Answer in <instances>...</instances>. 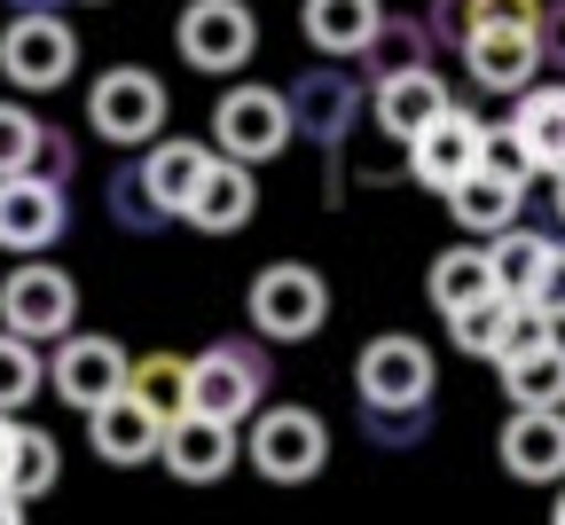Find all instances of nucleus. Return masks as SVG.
<instances>
[{
    "instance_id": "obj_33",
    "label": "nucleus",
    "mask_w": 565,
    "mask_h": 525,
    "mask_svg": "<svg viewBox=\"0 0 565 525\" xmlns=\"http://www.w3.org/2000/svg\"><path fill=\"white\" fill-rule=\"evenodd\" d=\"M55 471H63V456H55V439H47V431H32V424H17V456H9V486H17L24 502H40V494L55 486Z\"/></svg>"
},
{
    "instance_id": "obj_23",
    "label": "nucleus",
    "mask_w": 565,
    "mask_h": 525,
    "mask_svg": "<svg viewBox=\"0 0 565 525\" xmlns=\"http://www.w3.org/2000/svg\"><path fill=\"white\" fill-rule=\"evenodd\" d=\"M440 103H448V87L433 79V63H424V71H393V79H370V110H377L385 141H408Z\"/></svg>"
},
{
    "instance_id": "obj_20",
    "label": "nucleus",
    "mask_w": 565,
    "mask_h": 525,
    "mask_svg": "<svg viewBox=\"0 0 565 525\" xmlns=\"http://www.w3.org/2000/svg\"><path fill=\"white\" fill-rule=\"evenodd\" d=\"M494 368H503V400L511 408H565V338H534L519 353H494Z\"/></svg>"
},
{
    "instance_id": "obj_28",
    "label": "nucleus",
    "mask_w": 565,
    "mask_h": 525,
    "mask_svg": "<svg viewBox=\"0 0 565 525\" xmlns=\"http://www.w3.org/2000/svg\"><path fill=\"white\" fill-rule=\"evenodd\" d=\"M542 251H550V236H542V228H526V219L494 228V236H487V275H494V290H511V298H519V290L534 282Z\"/></svg>"
},
{
    "instance_id": "obj_14",
    "label": "nucleus",
    "mask_w": 565,
    "mask_h": 525,
    "mask_svg": "<svg viewBox=\"0 0 565 525\" xmlns=\"http://www.w3.org/2000/svg\"><path fill=\"white\" fill-rule=\"evenodd\" d=\"M479 126L487 118H471L463 103H440L433 118H424L416 133H408V173H416V189H448L456 173H471L479 165Z\"/></svg>"
},
{
    "instance_id": "obj_45",
    "label": "nucleus",
    "mask_w": 565,
    "mask_h": 525,
    "mask_svg": "<svg viewBox=\"0 0 565 525\" xmlns=\"http://www.w3.org/2000/svg\"><path fill=\"white\" fill-rule=\"evenodd\" d=\"M550 517H557V525H565V494H557V502H550Z\"/></svg>"
},
{
    "instance_id": "obj_42",
    "label": "nucleus",
    "mask_w": 565,
    "mask_h": 525,
    "mask_svg": "<svg viewBox=\"0 0 565 525\" xmlns=\"http://www.w3.org/2000/svg\"><path fill=\"white\" fill-rule=\"evenodd\" d=\"M17 517H24V494H17V486H0V525H17Z\"/></svg>"
},
{
    "instance_id": "obj_27",
    "label": "nucleus",
    "mask_w": 565,
    "mask_h": 525,
    "mask_svg": "<svg viewBox=\"0 0 565 525\" xmlns=\"http://www.w3.org/2000/svg\"><path fill=\"white\" fill-rule=\"evenodd\" d=\"M511 307H519L511 290H487V298H471V307H456V314H448V338H456V353H471V361H494V353H503V330H511Z\"/></svg>"
},
{
    "instance_id": "obj_24",
    "label": "nucleus",
    "mask_w": 565,
    "mask_h": 525,
    "mask_svg": "<svg viewBox=\"0 0 565 525\" xmlns=\"http://www.w3.org/2000/svg\"><path fill=\"white\" fill-rule=\"evenodd\" d=\"M204 158H212V141H181V133L166 141V133H158V141H141V165H134V173H141V189H150V196L181 219V204H189Z\"/></svg>"
},
{
    "instance_id": "obj_43",
    "label": "nucleus",
    "mask_w": 565,
    "mask_h": 525,
    "mask_svg": "<svg viewBox=\"0 0 565 525\" xmlns=\"http://www.w3.org/2000/svg\"><path fill=\"white\" fill-rule=\"evenodd\" d=\"M550 204H557V219H565V173H550Z\"/></svg>"
},
{
    "instance_id": "obj_10",
    "label": "nucleus",
    "mask_w": 565,
    "mask_h": 525,
    "mask_svg": "<svg viewBox=\"0 0 565 525\" xmlns=\"http://www.w3.org/2000/svg\"><path fill=\"white\" fill-rule=\"evenodd\" d=\"M236 431H244V424H221V416L181 408V416H166V431H158V463H166L181 486H212V479H228V471L244 463Z\"/></svg>"
},
{
    "instance_id": "obj_40",
    "label": "nucleus",
    "mask_w": 565,
    "mask_h": 525,
    "mask_svg": "<svg viewBox=\"0 0 565 525\" xmlns=\"http://www.w3.org/2000/svg\"><path fill=\"white\" fill-rule=\"evenodd\" d=\"M471 9H479V24H534L542 0H471Z\"/></svg>"
},
{
    "instance_id": "obj_17",
    "label": "nucleus",
    "mask_w": 565,
    "mask_h": 525,
    "mask_svg": "<svg viewBox=\"0 0 565 525\" xmlns=\"http://www.w3.org/2000/svg\"><path fill=\"white\" fill-rule=\"evenodd\" d=\"M494 456H503V471L526 479V486H557L565 479V408H511Z\"/></svg>"
},
{
    "instance_id": "obj_38",
    "label": "nucleus",
    "mask_w": 565,
    "mask_h": 525,
    "mask_svg": "<svg viewBox=\"0 0 565 525\" xmlns=\"http://www.w3.org/2000/svg\"><path fill=\"white\" fill-rule=\"evenodd\" d=\"M479 24L471 0H433V17H424V32H433V47H463V32Z\"/></svg>"
},
{
    "instance_id": "obj_34",
    "label": "nucleus",
    "mask_w": 565,
    "mask_h": 525,
    "mask_svg": "<svg viewBox=\"0 0 565 525\" xmlns=\"http://www.w3.org/2000/svg\"><path fill=\"white\" fill-rule=\"evenodd\" d=\"M40 126H47V118H32L24 103H9V95H0V173H32Z\"/></svg>"
},
{
    "instance_id": "obj_13",
    "label": "nucleus",
    "mask_w": 565,
    "mask_h": 525,
    "mask_svg": "<svg viewBox=\"0 0 565 525\" xmlns=\"http://www.w3.org/2000/svg\"><path fill=\"white\" fill-rule=\"evenodd\" d=\"M71 228V189L40 173H0V251H55Z\"/></svg>"
},
{
    "instance_id": "obj_30",
    "label": "nucleus",
    "mask_w": 565,
    "mask_h": 525,
    "mask_svg": "<svg viewBox=\"0 0 565 525\" xmlns=\"http://www.w3.org/2000/svg\"><path fill=\"white\" fill-rule=\"evenodd\" d=\"M40 393H47V361H40V345L17 338V330H0V416H24Z\"/></svg>"
},
{
    "instance_id": "obj_9",
    "label": "nucleus",
    "mask_w": 565,
    "mask_h": 525,
    "mask_svg": "<svg viewBox=\"0 0 565 525\" xmlns=\"http://www.w3.org/2000/svg\"><path fill=\"white\" fill-rule=\"evenodd\" d=\"M173 47H181L189 71L228 79V71H244L252 47H259V17L244 9V0H189V9L173 17Z\"/></svg>"
},
{
    "instance_id": "obj_36",
    "label": "nucleus",
    "mask_w": 565,
    "mask_h": 525,
    "mask_svg": "<svg viewBox=\"0 0 565 525\" xmlns=\"http://www.w3.org/2000/svg\"><path fill=\"white\" fill-rule=\"evenodd\" d=\"M534 314H550V322H565V244L550 236V251H542V267H534V282L519 290Z\"/></svg>"
},
{
    "instance_id": "obj_44",
    "label": "nucleus",
    "mask_w": 565,
    "mask_h": 525,
    "mask_svg": "<svg viewBox=\"0 0 565 525\" xmlns=\"http://www.w3.org/2000/svg\"><path fill=\"white\" fill-rule=\"evenodd\" d=\"M9 9H63V0H9Z\"/></svg>"
},
{
    "instance_id": "obj_39",
    "label": "nucleus",
    "mask_w": 565,
    "mask_h": 525,
    "mask_svg": "<svg viewBox=\"0 0 565 525\" xmlns=\"http://www.w3.org/2000/svg\"><path fill=\"white\" fill-rule=\"evenodd\" d=\"M534 47H542V71H565V0L534 9Z\"/></svg>"
},
{
    "instance_id": "obj_7",
    "label": "nucleus",
    "mask_w": 565,
    "mask_h": 525,
    "mask_svg": "<svg viewBox=\"0 0 565 525\" xmlns=\"http://www.w3.org/2000/svg\"><path fill=\"white\" fill-rule=\"evenodd\" d=\"M166 110H173L166 79H158V71H141V63H118V71H103V79L87 87V126L103 141H118V149L158 141L166 133Z\"/></svg>"
},
{
    "instance_id": "obj_41",
    "label": "nucleus",
    "mask_w": 565,
    "mask_h": 525,
    "mask_svg": "<svg viewBox=\"0 0 565 525\" xmlns=\"http://www.w3.org/2000/svg\"><path fill=\"white\" fill-rule=\"evenodd\" d=\"M9 456H17V416H0V486H9Z\"/></svg>"
},
{
    "instance_id": "obj_21",
    "label": "nucleus",
    "mask_w": 565,
    "mask_h": 525,
    "mask_svg": "<svg viewBox=\"0 0 565 525\" xmlns=\"http://www.w3.org/2000/svg\"><path fill=\"white\" fill-rule=\"evenodd\" d=\"M377 17H385V0H299L307 47H315V55H338V63L362 55V40L377 32Z\"/></svg>"
},
{
    "instance_id": "obj_4",
    "label": "nucleus",
    "mask_w": 565,
    "mask_h": 525,
    "mask_svg": "<svg viewBox=\"0 0 565 525\" xmlns=\"http://www.w3.org/2000/svg\"><path fill=\"white\" fill-rule=\"evenodd\" d=\"M244 314L267 345H307L322 322H330V282L299 259H282V267H259L252 290H244Z\"/></svg>"
},
{
    "instance_id": "obj_32",
    "label": "nucleus",
    "mask_w": 565,
    "mask_h": 525,
    "mask_svg": "<svg viewBox=\"0 0 565 525\" xmlns=\"http://www.w3.org/2000/svg\"><path fill=\"white\" fill-rule=\"evenodd\" d=\"M362 439L385 447V456H408V447L433 439V400H401V408H370L362 400Z\"/></svg>"
},
{
    "instance_id": "obj_8",
    "label": "nucleus",
    "mask_w": 565,
    "mask_h": 525,
    "mask_svg": "<svg viewBox=\"0 0 565 525\" xmlns=\"http://www.w3.org/2000/svg\"><path fill=\"white\" fill-rule=\"evenodd\" d=\"M71 322H79V282H71L55 259H32L9 267V282H0V330H17L32 345H55Z\"/></svg>"
},
{
    "instance_id": "obj_15",
    "label": "nucleus",
    "mask_w": 565,
    "mask_h": 525,
    "mask_svg": "<svg viewBox=\"0 0 565 525\" xmlns=\"http://www.w3.org/2000/svg\"><path fill=\"white\" fill-rule=\"evenodd\" d=\"M463 71L487 87V95H519L542 79V47H534V24H471L463 32Z\"/></svg>"
},
{
    "instance_id": "obj_26",
    "label": "nucleus",
    "mask_w": 565,
    "mask_h": 525,
    "mask_svg": "<svg viewBox=\"0 0 565 525\" xmlns=\"http://www.w3.org/2000/svg\"><path fill=\"white\" fill-rule=\"evenodd\" d=\"M370 71V79H393V71H424L433 63V32H424V17H377V32L362 40V55H353Z\"/></svg>"
},
{
    "instance_id": "obj_11",
    "label": "nucleus",
    "mask_w": 565,
    "mask_h": 525,
    "mask_svg": "<svg viewBox=\"0 0 565 525\" xmlns=\"http://www.w3.org/2000/svg\"><path fill=\"white\" fill-rule=\"evenodd\" d=\"M353 393L370 408H401V400H433V345L424 338H370L353 353Z\"/></svg>"
},
{
    "instance_id": "obj_22",
    "label": "nucleus",
    "mask_w": 565,
    "mask_h": 525,
    "mask_svg": "<svg viewBox=\"0 0 565 525\" xmlns=\"http://www.w3.org/2000/svg\"><path fill=\"white\" fill-rule=\"evenodd\" d=\"M440 196H448V212L463 219L471 236H494V228H511V219L526 212V189H519V181H503V173H487V165L456 173Z\"/></svg>"
},
{
    "instance_id": "obj_16",
    "label": "nucleus",
    "mask_w": 565,
    "mask_h": 525,
    "mask_svg": "<svg viewBox=\"0 0 565 525\" xmlns=\"http://www.w3.org/2000/svg\"><path fill=\"white\" fill-rule=\"evenodd\" d=\"M252 212H259L252 165H236V158H221V149H212L204 173H196V189H189V204H181V228H196V236H236Z\"/></svg>"
},
{
    "instance_id": "obj_18",
    "label": "nucleus",
    "mask_w": 565,
    "mask_h": 525,
    "mask_svg": "<svg viewBox=\"0 0 565 525\" xmlns=\"http://www.w3.org/2000/svg\"><path fill=\"white\" fill-rule=\"evenodd\" d=\"M158 431H166V416H158V408H141L126 385H118L110 400H95V408H87V447H95L110 471L158 463Z\"/></svg>"
},
{
    "instance_id": "obj_19",
    "label": "nucleus",
    "mask_w": 565,
    "mask_h": 525,
    "mask_svg": "<svg viewBox=\"0 0 565 525\" xmlns=\"http://www.w3.org/2000/svg\"><path fill=\"white\" fill-rule=\"evenodd\" d=\"M511 133L526 141V165L534 181L565 173V79H534L511 95Z\"/></svg>"
},
{
    "instance_id": "obj_5",
    "label": "nucleus",
    "mask_w": 565,
    "mask_h": 525,
    "mask_svg": "<svg viewBox=\"0 0 565 525\" xmlns=\"http://www.w3.org/2000/svg\"><path fill=\"white\" fill-rule=\"evenodd\" d=\"M0 71H9L17 95H55L79 71V32H71L55 9H17L0 24Z\"/></svg>"
},
{
    "instance_id": "obj_29",
    "label": "nucleus",
    "mask_w": 565,
    "mask_h": 525,
    "mask_svg": "<svg viewBox=\"0 0 565 525\" xmlns=\"http://www.w3.org/2000/svg\"><path fill=\"white\" fill-rule=\"evenodd\" d=\"M126 393H134L141 408H158V416H181V408H189V361H181V353H141V361H126Z\"/></svg>"
},
{
    "instance_id": "obj_35",
    "label": "nucleus",
    "mask_w": 565,
    "mask_h": 525,
    "mask_svg": "<svg viewBox=\"0 0 565 525\" xmlns=\"http://www.w3.org/2000/svg\"><path fill=\"white\" fill-rule=\"evenodd\" d=\"M479 165H487V173H503V181H519V189H534L526 141H519L511 126H479Z\"/></svg>"
},
{
    "instance_id": "obj_31",
    "label": "nucleus",
    "mask_w": 565,
    "mask_h": 525,
    "mask_svg": "<svg viewBox=\"0 0 565 525\" xmlns=\"http://www.w3.org/2000/svg\"><path fill=\"white\" fill-rule=\"evenodd\" d=\"M103 212H110V228H126V236H166V228H173V212H166L150 189H141V173H134V165H118V173H110Z\"/></svg>"
},
{
    "instance_id": "obj_37",
    "label": "nucleus",
    "mask_w": 565,
    "mask_h": 525,
    "mask_svg": "<svg viewBox=\"0 0 565 525\" xmlns=\"http://www.w3.org/2000/svg\"><path fill=\"white\" fill-rule=\"evenodd\" d=\"M32 173H40V181H55V189H71V181H79V141H71L63 126H40V149H32Z\"/></svg>"
},
{
    "instance_id": "obj_2",
    "label": "nucleus",
    "mask_w": 565,
    "mask_h": 525,
    "mask_svg": "<svg viewBox=\"0 0 565 525\" xmlns=\"http://www.w3.org/2000/svg\"><path fill=\"white\" fill-rule=\"evenodd\" d=\"M252 431H236V447H244V463L267 479V486H307V479H322V463H330V424L315 416V408H252L244 416Z\"/></svg>"
},
{
    "instance_id": "obj_6",
    "label": "nucleus",
    "mask_w": 565,
    "mask_h": 525,
    "mask_svg": "<svg viewBox=\"0 0 565 525\" xmlns=\"http://www.w3.org/2000/svg\"><path fill=\"white\" fill-rule=\"evenodd\" d=\"M291 103H282V87H228L221 103H212V149L236 165H275L282 149H291Z\"/></svg>"
},
{
    "instance_id": "obj_25",
    "label": "nucleus",
    "mask_w": 565,
    "mask_h": 525,
    "mask_svg": "<svg viewBox=\"0 0 565 525\" xmlns=\"http://www.w3.org/2000/svg\"><path fill=\"white\" fill-rule=\"evenodd\" d=\"M494 275H487V244H448L433 267H424V298H433V314H456L471 298H487Z\"/></svg>"
},
{
    "instance_id": "obj_3",
    "label": "nucleus",
    "mask_w": 565,
    "mask_h": 525,
    "mask_svg": "<svg viewBox=\"0 0 565 525\" xmlns=\"http://www.w3.org/2000/svg\"><path fill=\"white\" fill-rule=\"evenodd\" d=\"M282 103H291V133L299 141H315L322 158H345L353 126H362V110H370V87L353 79L338 55H322L315 71H299V79L282 87Z\"/></svg>"
},
{
    "instance_id": "obj_12",
    "label": "nucleus",
    "mask_w": 565,
    "mask_h": 525,
    "mask_svg": "<svg viewBox=\"0 0 565 525\" xmlns=\"http://www.w3.org/2000/svg\"><path fill=\"white\" fill-rule=\"evenodd\" d=\"M126 385V345L118 338H87V330H63L55 338V361H47V393L63 400V408H95V400H110Z\"/></svg>"
},
{
    "instance_id": "obj_1",
    "label": "nucleus",
    "mask_w": 565,
    "mask_h": 525,
    "mask_svg": "<svg viewBox=\"0 0 565 525\" xmlns=\"http://www.w3.org/2000/svg\"><path fill=\"white\" fill-rule=\"evenodd\" d=\"M267 393H275V353H267V338H259V330L212 338V345L189 361V408H196V416L244 424Z\"/></svg>"
}]
</instances>
